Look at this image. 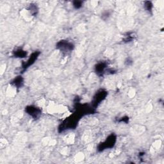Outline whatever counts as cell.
<instances>
[{
  "label": "cell",
  "instance_id": "6da1fadb",
  "mask_svg": "<svg viewBox=\"0 0 164 164\" xmlns=\"http://www.w3.org/2000/svg\"><path fill=\"white\" fill-rule=\"evenodd\" d=\"M81 116L83 115L76 110L72 115L65 119L63 123L60 125L58 128L59 132H63L65 130L75 128Z\"/></svg>",
  "mask_w": 164,
  "mask_h": 164
},
{
  "label": "cell",
  "instance_id": "7a4b0ae2",
  "mask_svg": "<svg viewBox=\"0 0 164 164\" xmlns=\"http://www.w3.org/2000/svg\"><path fill=\"white\" fill-rule=\"evenodd\" d=\"M117 141V137L114 134H111L110 135L107 139L103 142V143H100L97 149H98V151L101 152L104 150H107V149H110L114 147Z\"/></svg>",
  "mask_w": 164,
  "mask_h": 164
},
{
  "label": "cell",
  "instance_id": "3957f363",
  "mask_svg": "<svg viewBox=\"0 0 164 164\" xmlns=\"http://www.w3.org/2000/svg\"><path fill=\"white\" fill-rule=\"evenodd\" d=\"M108 92L105 90H104V89H101V90L97 92L92 101V108L95 109L98 107L100 105V104L106 98Z\"/></svg>",
  "mask_w": 164,
  "mask_h": 164
},
{
  "label": "cell",
  "instance_id": "277c9868",
  "mask_svg": "<svg viewBox=\"0 0 164 164\" xmlns=\"http://www.w3.org/2000/svg\"><path fill=\"white\" fill-rule=\"evenodd\" d=\"M74 46L72 43L65 40L59 41L57 44V48L60 51H61L62 53H69V52H71L74 49Z\"/></svg>",
  "mask_w": 164,
  "mask_h": 164
},
{
  "label": "cell",
  "instance_id": "5b68a950",
  "mask_svg": "<svg viewBox=\"0 0 164 164\" xmlns=\"http://www.w3.org/2000/svg\"><path fill=\"white\" fill-rule=\"evenodd\" d=\"M26 112L34 119H37L42 114V110L34 105H29L25 108Z\"/></svg>",
  "mask_w": 164,
  "mask_h": 164
},
{
  "label": "cell",
  "instance_id": "8992f818",
  "mask_svg": "<svg viewBox=\"0 0 164 164\" xmlns=\"http://www.w3.org/2000/svg\"><path fill=\"white\" fill-rule=\"evenodd\" d=\"M40 55H41L40 51H37L33 52V53L29 56V58L27 60V61H26V62L23 63V65H22V68H23V69L26 70L29 68V67L32 65L35 62L37 58H39Z\"/></svg>",
  "mask_w": 164,
  "mask_h": 164
},
{
  "label": "cell",
  "instance_id": "52a82bcc",
  "mask_svg": "<svg viewBox=\"0 0 164 164\" xmlns=\"http://www.w3.org/2000/svg\"><path fill=\"white\" fill-rule=\"evenodd\" d=\"M10 84L16 88H21L24 84V79L21 76H18L10 82Z\"/></svg>",
  "mask_w": 164,
  "mask_h": 164
},
{
  "label": "cell",
  "instance_id": "ba28073f",
  "mask_svg": "<svg viewBox=\"0 0 164 164\" xmlns=\"http://www.w3.org/2000/svg\"><path fill=\"white\" fill-rule=\"evenodd\" d=\"M107 67V64L105 62L98 63L95 66V71L98 75H102V74L105 72Z\"/></svg>",
  "mask_w": 164,
  "mask_h": 164
},
{
  "label": "cell",
  "instance_id": "9c48e42d",
  "mask_svg": "<svg viewBox=\"0 0 164 164\" xmlns=\"http://www.w3.org/2000/svg\"><path fill=\"white\" fill-rule=\"evenodd\" d=\"M13 55L16 57V58H23L26 57L27 56V52L26 51L23 49H18L16 51H13Z\"/></svg>",
  "mask_w": 164,
  "mask_h": 164
},
{
  "label": "cell",
  "instance_id": "30bf717a",
  "mask_svg": "<svg viewBox=\"0 0 164 164\" xmlns=\"http://www.w3.org/2000/svg\"><path fill=\"white\" fill-rule=\"evenodd\" d=\"M144 7L146 10H147L148 12H152V9H153V3L151 2H144Z\"/></svg>",
  "mask_w": 164,
  "mask_h": 164
},
{
  "label": "cell",
  "instance_id": "8fae6325",
  "mask_svg": "<svg viewBox=\"0 0 164 164\" xmlns=\"http://www.w3.org/2000/svg\"><path fill=\"white\" fill-rule=\"evenodd\" d=\"M83 2L81 1H74L72 2L73 6L75 9H81L82 6H83Z\"/></svg>",
  "mask_w": 164,
  "mask_h": 164
},
{
  "label": "cell",
  "instance_id": "7c38bea8",
  "mask_svg": "<svg viewBox=\"0 0 164 164\" xmlns=\"http://www.w3.org/2000/svg\"><path fill=\"white\" fill-rule=\"evenodd\" d=\"M29 10L30 11L31 14L34 16V15L37 14V11H38V9H37V7L35 5H30V6H29Z\"/></svg>",
  "mask_w": 164,
  "mask_h": 164
},
{
  "label": "cell",
  "instance_id": "4fadbf2b",
  "mask_svg": "<svg viewBox=\"0 0 164 164\" xmlns=\"http://www.w3.org/2000/svg\"><path fill=\"white\" fill-rule=\"evenodd\" d=\"M128 121H129V117H122L121 120L119 121V122H124V123H127Z\"/></svg>",
  "mask_w": 164,
  "mask_h": 164
}]
</instances>
